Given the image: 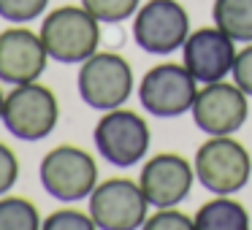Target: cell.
<instances>
[{
	"mask_svg": "<svg viewBox=\"0 0 252 230\" xmlns=\"http://www.w3.org/2000/svg\"><path fill=\"white\" fill-rule=\"evenodd\" d=\"M38 33L49 60L65 65H82L100 46V22L84 6H60L49 11Z\"/></svg>",
	"mask_w": 252,
	"mask_h": 230,
	"instance_id": "cell-1",
	"label": "cell"
},
{
	"mask_svg": "<svg viewBox=\"0 0 252 230\" xmlns=\"http://www.w3.org/2000/svg\"><path fill=\"white\" fill-rule=\"evenodd\" d=\"M41 187L63 203H76L93 195L98 187V163L93 154L73 144L49 149L38 165Z\"/></svg>",
	"mask_w": 252,
	"mask_h": 230,
	"instance_id": "cell-2",
	"label": "cell"
},
{
	"mask_svg": "<svg viewBox=\"0 0 252 230\" xmlns=\"http://www.w3.org/2000/svg\"><path fill=\"white\" fill-rule=\"evenodd\" d=\"M57 122H60V103L57 95L44 84H19L6 95L3 125L17 141H44L55 133Z\"/></svg>",
	"mask_w": 252,
	"mask_h": 230,
	"instance_id": "cell-3",
	"label": "cell"
},
{
	"mask_svg": "<svg viewBox=\"0 0 252 230\" xmlns=\"http://www.w3.org/2000/svg\"><path fill=\"white\" fill-rule=\"evenodd\" d=\"M195 179L214 195H233L244 190L252 176V157L244 144L230 136H212L195 152Z\"/></svg>",
	"mask_w": 252,
	"mask_h": 230,
	"instance_id": "cell-4",
	"label": "cell"
},
{
	"mask_svg": "<svg viewBox=\"0 0 252 230\" xmlns=\"http://www.w3.org/2000/svg\"><path fill=\"white\" fill-rule=\"evenodd\" d=\"M79 95L90 109L111 111L120 109L133 92V68L122 55L95 52L79 68Z\"/></svg>",
	"mask_w": 252,
	"mask_h": 230,
	"instance_id": "cell-5",
	"label": "cell"
},
{
	"mask_svg": "<svg viewBox=\"0 0 252 230\" xmlns=\"http://www.w3.org/2000/svg\"><path fill=\"white\" fill-rule=\"evenodd\" d=\"M149 125L130 109H111L103 111L93 133L95 149L106 163L117 168H130L141 163L149 152Z\"/></svg>",
	"mask_w": 252,
	"mask_h": 230,
	"instance_id": "cell-6",
	"label": "cell"
},
{
	"mask_svg": "<svg viewBox=\"0 0 252 230\" xmlns=\"http://www.w3.org/2000/svg\"><path fill=\"white\" fill-rule=\"evenodd\" d=\"M190 35V17L179 0H149L136 11L133 41L147 55H174Z\"/></svg>",
	"mask_w": 252,
	"mask_h": 230,
	"instance_id": "cell-7",
	"label": "cell"
},
{
	"mask_svg": "<svg viewBox=\"0 0 252 230\" xmlns=\"http://www.w3.org/2000/svg\"><path fill=\"white\" fill-rule=\"evenodd\" d=\"M195 84L198 82L185 65L160 62L144 73L141 84H138V100L152 116L171 119V116H179L185 111H192L198 95Z\"/></svg>",
	"mask_w": 252,
	"mask_h": 230,
	"instance_id": "cell-8",
	"label": "cell"
},
{
	"mask_svg": "<svg viewBox=\"0 0 252 230\" xmlns=\"http://www.w3.org/2000/svg\"><path fill=\"white\" fill-rule=\"evenodd\" d=\"M149 201L130 179H106L90 195V217L98 230H141Z\"/></svg>",
	"mask_w": 252,
	"mask_h": 230,
	"instance_id": "cell-9",
	"label": "cell"
},
{
	"mask_svg": "<svg viewBox=\"0 0 252 230\" xmlns=\"http://www.w3.org/2000/svg\"><path fill=\"white\" fill-rule=\"evenodd\" d=\"M247 116H250V103L236 84H206L192 103V119L198 130H203L206 136H233L244 127Z\"/></svg>",
	"mask_w": 252,
	"mask_h": 230,
	"instance_id": "cell-10",
	"label": "cell"
},
{
	"mask_svg": "<svg viewBox=\"0 0 252 230\" xmlns=\"http://www.w3.org/2000/svg\"><path fill=\"white\" fill-rule=\"evenodd\" d=\"M49 52H46L41 33L30 28L11 25L0 33V82L19 87V84L38 82L46 71Z\"/></svg>",
	"mask_w": 252,
	"mask_h": 230,
	"instance_id": "cell-11",
	"label": "cell"
},
{
	"mask_svg": "<svg viewBox=\"0 0 252 230\" xmlns=\"http://www.w3.org/2000/svg\"><path fill=\"white\" fill-rule=\"evenodd\" d=\"M233 44L236 41L228 33H222L217 25L214 28H201L187 35L185 46H182V55H185L182 65L201 84L222 82L228 73H233V65H236L239 52H236Z\"/></svg>",
	"mask_w": 252,
	"mask_h": 230,
	"instance_id": "cell-12",
	"label": "cell"
},
{
	"mask_svg": "<svg viewBox=\"0 0 252 230\" xmlns=\"http://www.w3.org/2000/svg\"><path fill=\"white\" fill-rule=\"evenodd\" d=\"M192 179H195V168L187 163L182 154L163 152L147 160L141 168V192L147 195L149 206L155 208H174L190 195Z\"/></svg>",
	"mask_w": 252,
	"mask_h": 230,
	"instance_id": "cell-13",
	"label": "cell"
},
{
	"mask_svg": "<svg viewBox=\"0 0 252 230\" xmlns=\"http://www.w3.org/2000/svg\"><path fill=\"white\" fill-rule=\"evenodd\" d=\"M195 230H250V214L239 201L228 195H217L203 203L195 217Z\"/></svg>",
	"mask_w": 252,
	"mask_h": 230,
	"instance_id": "cell-14",
	"label": "cell"
},
{
	"mask_svg": "<svg viewBox=\"0 0 252 230\" xmlns=\"http://www.w3.org/2000/svg\"><path fill=\"white\" fill-rule=\"evenodd\" d=\"M212 17L233 41L252 44V0H214Z\"/></svg>",
	"mask_w": 252,
	"mask_h": 230,
	"instance_id": "cell-15",
	"label": "cell"
},
{
	"mask_svg": "<svg viewBox=\"0 0 252 230\" xmlns=\"http://www.w3.org/2000/svg\"><path fill=\"white\" fill-rule=\"evenodd\" d=\"M38 208L33 201L22 195H3L0 198V230H41Z\"/></svg>",
	"mask_w": 252,
	"mask_h": 230,
	"instance_id": "cell-16",
	"label": "cell"
},
{
	"mask_svg": "<svg viewBox=\"0 0 252 230\" xmlns=\"http://www.w3.org/2000/svg\"><path fill=\"white\" fill-rule=\"evenodd\" d=\"M82 6L98 22L117 25V22H125V19L136 17V11L141 8V0H82Z\"/></svg>",
	"mask_w": 252,
	"mask_h": 230,
	"instance_id": "cell-17",
	"label": "cell"
},
{
	"mask_svg": "<svg viewBox=\"0 0 252 230\" xmlns=\"http://www.w3.org/2000/svg\"><path fill=\"white\" fill-rule=\"evenodd\" d=\"M49 0H0V19L11 25H28L46 14Z\"/></svg>",
	"mask_w": 252,
	"mask_h": 230,
	"instance_id": "cell-18",
	"label": "cell"
},
{
	"mask_svg": "<svg viewBox=\"0 0 252 230\" xmlns=\"http://www.w3.org/2000/svg\"><path fill=\"white\" fill-rule=\"evenodd\" d=\"M41 230H98L95 219L90 211H79V208H57L49 217H44Z\"/></svg>",
	"mask_w": 252,
	"mask_h": 230,
	"instance_id": "cell-19",
	"label": "cell"
},
{
	"mask_svg": "<svg viewBox=\"0 0 252 230\" xmlns=\"http://www.w3.org/2000/svg\"><path fill=\"white\" fill-rule=\"evenodd\" d=\"M141 230H195V219L179 208H158V214L147 217Z\"/></svg>",
	"mask_w": 252,
	"mask_h": 230,
	"instance_id": "cell-20",
	"label": "cell"
},
{
	"mask_svg": "<svg viewBox=\"0 0 252 230\" xmlns=\"http://www.w3.org/2000/svg\"><path fill=\"white\" fill-rule=\"evenodd\" d=\"M19 179V157L8 144L0 141V198L8 195Z\"/></svg>",
	"mask_w": 252,
	"mask_h": 230,
	"instance_id": "cell-21",
	"label": "cell"
},
{
	"mask_svg": "<svg viewBox=\"0 0 252 230\" xmlns=\"http://www.w3.org/2000/svg\"><path fill=\"white\" fill-rule=\"evenodd\" d=\"M233 84L252 98V44L244 46V49L236 55V65H233Z\"/></svg>",
	"mask_w": 252,
	"mask_h": 230,
	"instance_id": "cell-22",
	"label": "cell"
},
{
	"mask_svg": "<svg viewBox=\"0 0 252 230\" xmlns=\"http://www.w3.org/2000/svg\"><path fill=\"white\" fill-rule=\"evenodd\" d=\"M3 106H6V92L0 89V122H3Z\"/></svg>",
	"mask_w": 252,
	"mask_h": 230,
	"instance_id": "cell-23",
	"label": "cell"
}]
</instances>
